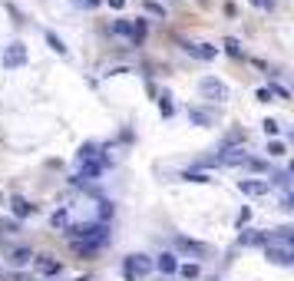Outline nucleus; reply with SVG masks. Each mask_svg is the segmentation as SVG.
<instances>
[{"label": "nucleus", "mask_w": 294, "mask_h": 281, "mask_svg": "<svg viewBox=\"0 0 294 281\" xmlns=\"http://www.w3.org/2000/svg\"><path fill=\"white\" fill-rule=\"evenodd\" d=\"M264 248V258H268L271 265H294V238H291V228H274L268 235V241L261 245Z\"/></svg>", "instance_id": "f257e3e1"}, {"label": "nucleus", "mask_w": 294, "mask_h": 281, "mask_svg": "<svg viewBox=\"0 0 294 281\" xmlns=\"http://www.w3.org/2000/svg\"><path fill=\"white\" fill-rule=\"evenodd\" d=\"M106 153H103V146L99 143H86L80 149V156H76V182H83V179H99L106 172Z\"/></svg>", "instance_id": "f03ea898"}, {"label": "nucleus", "mask_w": 294, "mask_h": 281, "mask_svg": "<svg viewBox=\"0 0 294 281\" xmlns=\"http://www.w3.org/2000/svg\"><path fill=\"white\" fill-rule=\"evenodd\" d=\"M152 258H145V255H129L126 261H122V278L126 281H139V278H149L152 274Z\"/></svg>", "instance_id": "7ed1b4c3"}, {"label": "nucleus", "mask_w": 294, "mask_h": 281, "mask_svg": "<svg viewBox=\"0 0 294 281\" xmlns=\"http://www.w3.org/2000/svg\"><path fill=\"white\" fill-rule=\"evenodd\" d=\"M27 43L14 40L10 47H4V56H0V63H4V70H17V66H24L27 63Z\"/></svg>", "instance_id": "20e7f679"}, {"label": "nucleus", "mask_w": 294, "mask_h": 281, "mask_svg": "<svg viewBox=\"0 0 294 281\" xmlns=\"http://www.w3.org/2000/svg\"><path fill=\"white\" fill-rule=\"evenodd\" d=\"M112 33H119V37H129V43H142V37H145V24L142 20H135V24H129V20H116L112 24Z\"/></svg>", "instance_id": "39448f33"}, {"label": "nucleus", "mask_w": 294, "mask_h": 281, "mask_svg": "<svg viewBox=\"0 0 294 281\" xmlns=\"http://www.w3.org/2000/svg\"><path fill=\"white\" fill-rule=\"evenodd\" d=\"M199 93L205 99H215V103H225V99H228V86H225L222 80H212V76L199 83Z\"/></svg>", "instance_id": "423d86ee"}, {"label": "nucleus", "mask_w": 294, "mask_h": 281, "mask_svg": "<svg viewBox=\"0 0 294 281\" xmlns=\"http://www.w3.org/2000/svg\"><path fill=\"white\" fill-rule=\"evenodd\" d=\"M182 50L189 56H195V60H202V63H208V60L218 56V47H212V43H199V40H185Z\"/></svg>", "instance_id": "0eeeda50"}, {"label": "nucleus", "mask_w": 294, "mask_h": 281, "mask_svg": "<svg viewBox=\"0 0 294 281\" xmlns=\"http://www.w3.org/2000/svg\"><path fill=\"white\" fill-rule=\"evenodd\" d=\"M271 189L268 179H238V192L241 195H264Z\"/></svg>", "instance_id": "6e6552de"}, {"label": "nucleus", "mask_w": 294, "mask_h": 281, "mask_svg": "<svg viewBox=\"0 0 294 281\" xmlns=\"http://www.w3.org/2000/svg\"><path fill=\"white\" fill-rule=\"evenodd\" d=\"M175 248H179V251H189V255H195V258H205V255H208L205 245H199V241L185 238V235H175Z\"/></svg>", "instance_id": "1a4fd4ad"}, {"label": "nucleus", "mask_w": 294, "mask_h": 281, "mask_svg": "<svg viewBox=\"0 0 294 281\" xmlns=\"http://www.w3.org/2000/svg\"><path fill=\"white\" fill-rule=\"evenodd\" d=\"M215 162H222V166H245L248 156H245V149H231V146H225L222 156H218Z\"/></svg>", "instance_id": "9d476101"}, {"label": "nucleus", "mask_w": 294, "mask_h": 281, "mask_svg": "<svg viewBox=\"0 0 294 281\" xmlns=\"http://www.w3.org/2000/svg\"><path fill=\"white\" fill-rule=\"evenodd\" d=\"M10 212H14L17 218H27V215H33V212H37V205H30L24 195H10Z\"/></svg>", "instance_id": "9b49d317"}, {"label": "nucleus", "mask_w": 294, "mask_h": 281, "mask_svg": "<svg viewBox=\"0 0 294 281\" xmlns=\"http://www.w3.org/2000/svg\"><path fill=\"white\" fill-rule=\"evenodd\" d=\"M238 241L245 245V248H251V245H264L268 241V232H258V228H248V232L238 235Z\"/></svg>", "instance_id": "f8f14e48"}, {"label": "nucleus", "mask_w": 294, "mask_h": 281, "mask_svg": "<svg viewBox=\"0 0 294 281\" xmlns=\"http://www.w3.org/2000/svg\"><path fill=\"white\" fill-rule=\"evenodd\" d=\"M37 271L47 274V278H56V274L63 271V265H60L56 258H40V261H37Z\"/></svg>", "instance_id": "ddd939ff"}, {"label": "nucleus", "mask_w": 294, "mask_h": 281, "mask_svg": "<svg viewBox=\"0 0 294 281\" xmlns=\"http://www.w3.org/2000/svg\"><path fill=\"white\" fill-rule=\"evenodd\" d=\"M30 258H33V251L27 248V245H20V248L10 251V265H14V268H24V265H30Z\"/></svg>", "instance_id": "4468645a"}, {"label": "nucleus", "mask_w": 294, "mask_h": 281, "mask_svg": "<svg viewBox=\"0 0 294 281\" xmlns=\"http://www.w3.org/2000/svg\"><path fill=\"white\" fill-rule=\"evenodd\" d=\"M50 225H53V228H60V232H66V228H70V209H60V212H53V215H50Z\"/></svg>", "instance_id": "2eb2a0df"}, {"label": "nucleus", "mask_w": 294, "mask_h": 281, "mask_svg": "<svg viewBox=\"0 0 294 281\" xmlns=\"http://www.w3.org/2000/svg\"><path fill=\"white\" fill-rule=\"evenodd\" d=\"M189 119L195 122V126H212L215 122V116L208 109H189Z\"/></svg>", "instance_id": "dca6fc26"}, {"label": "nucleus", "mask_w": 294, "mask_h": 281, "mask_svg": "<svg viewBox=\"0 0 294 281\" xmlns=\"http://www.w3.org/2000/svg\"><path fill=\"white\" fill-rule=\"evenodd\" d=\"M175 268H179L175 255H172V251H162V255H159V271H162V274H172Z\"/></svg>", "instance_id": "f3484780"}, {"label": "nucleus", "mask_w": 294, "mask_h": 281, "mask_svg": "<svg viewBox=\"0 0 294 281\" xmlns=\"http://www.w3.org/2000/svg\"><path fill=\"white\" fill-rule=\"evenodd\" d=\"M47 43H50V47H53V50H56V53H60V56H66V43L60 40L56 33H47Z\"/></svg>", "instance_id": "a211bd4d"}, {"label": "nucleus", "mask_w": 294, "mask_h": 281, "mask_svg": "<svg viewBox=\"0 0 294 281\" xmlns=\"http://www.w3.org/2000/svg\"><path fill=\"white\" fill-rule=\"evenodd\" d=\"M175 271L182 274L185 281H189V278H199V265H179V268H175Z\"/></svg>", "instance_id": "6ab92c4d"}, {"label": "nucleus", "mask_w": 294, "mask_h": 281, "mask_svg": "<svg viewBox=\"0 0 294 281\" xmlns=\"http://www.w3.org/2000/svg\"><path fill=\"white\" fill-rule=\"evenodd\" d=\"M112 218V202H99V218L96 222H109Z\"/></svg>", "instance_id": "aec40b11"}, {"label": "nucleus", "mask_w": 294, "mask_h": 281, "mask_svg": "<svg viewBox=\"0 0 294 281\" xmlns=\"http://www.w3.org/2000/svg\"><path fill=\"white\" fill-rule=\"evenodd\" d=\"M185 182H212V176H205V172H185Z\"/></svg>", "instance_id": "412c9836"}, {"label": "nucleus", "mask_w": 294, "mask_h": 281, "mask_svg": "<svg viewBox=\"0 0 294 281\" xmlns=\"http://www.w3.org/2000/svg\"><path fill=\"white\" fill-rule=\"evenodd\" d=\"M225 50H228L231 56H241V43L235 40V37H228V40H225Z\"/></svg>", "instance_id": "4be33fe9"}, {"label": "nucleus", "mask_w": 294, "mask_h": 281, "mask_svg": "<svg viewBox=\"0 0 294 281\" xmlns=\"http://www.w3.org/2000/svg\"><path fill=\"white\" fill-rule=\"evenodd\" d=\"M159 109H162V116H172V103H169V93H162V99H159Z\"/></svg>", "instance_id": "5701e85b"}, {"label": "nucleus", "mask_w": 294, "mask_h": 281, "mask_svg": "<svg viewBox=\"0 0 294 281\" xmlns=\"http://www.w3.org/2000/svg\"><path fill=\"white\" fill-rule=\"evenodd\" d=\"M145 10L156 17H166V10H162V4H156V0H145Z\"/></svg>", "instance_id": "b1692460"}, {"label": "nucleus", "mask_w": 294, "mask_h": 281, "mask_svg": "<svg viewBox=\"0 0 294 281\" xmlns=\"http://www.w3.org/2000/svg\"><path fill=\"white\" fill-rule=\"evenodd\" d=\"M0 232H4V235H14V232H17V222H10V218H0Z\"/></svg>", "instance_id": "393cba45"}, {"label": "nucleus", "mask_w": 294, "mask_h": 281, "mask_svg": "<svg viewBox=\"0 0 294 281\" xmlns=\"http://www.w3.org/2000/svg\"><path fill=\"white\" fill-rule=\"evenodd\" d=\"M278 122H274V119H264V136H278Z\"/></svg>", "instance_id": "a878e982"}, {"label": "nucleus", "mask_w": 294, "mask_h": 281, "mask_svg": "<svg viewBox=\"0 0 294 281\" xmlns=\"http://www.w3.org/2000/svg\"><path fill=\"white\" fill-rule=\"evenodd\" d=\"M268 156H284V143H271L268 146Z\"/></svg>", "instance_id": "bb28decb"}, {"label": "nucleus", "mask_w": 294, "mask_h": 281, "mask_svg": "<svg viewBox=\"0 0 294 281\" xmlns=\"http://www.w3.org/2000/svg\"><path fill=\"white\" fill-rule=\"evenodd\" d=\"M258 99H261V103H268V99H271V89H268V86L258 89Z\"/></svg>", "instance_id": "cd10ccee"}, {"label": "nucleus", "mask_w": 294, "mask_h": 281, "mask_svg": "<svg viewBox=\"0 0 294 281\" xmlns=\"http://www.w3.org/2000/svg\"><path fill=\"white\" fill-rule=\"evenodd\" d=\"M248 218H251V212H248V209H241V215H238V228H241V225L248 222Z\"/></svg>", "instance_id": "c85d7f7f"}, {"label": "nucleus", "mask_w": 294, "mask_h": 281, "mask_svg": "<svg viewBox=\"0 0 294 281\" xmlns=\"http://www.w3.org/2000/svg\"><path fill=\"white\" fill-rule=\"evenodd\" d=\"M251 4H258V7H268V10L274 7V0H251Z\"/></svg>", "instance_id": "c756f323"}, {"label": "nucleus", "mask_w": 294, "mask_h": 281, "mask_svg": "<svg viewBox=\"0 0 294 281\" xmlns=\"http://www.w3.org/2000/svg\"><path fill=\"white\" fill-rule=\"evenodd\" d=\"M76 4H80V7H89V10H93L96 4H99V0H76Z\"/></svg>", "instance_id": "7c9ffc66"}, {"label": "nucleus", "mask_w": 294, "mask_h": 281, "mask_svg": "<svg viewBox=\"0 0 294 281\" xmlns=\"http://www.w3.org/2000/svg\"><path fill=\"white\" fill-rule=\"evenodd\" d=\"M109 7L112 10H122V7H126V0H109Z\"/></svg>", "instance_id": "2f4dec72"}, {"label": "nucleus", "mask_w": 294, "mask_h": 281, "mask_svg": "<svg viewBox=\"0 0 294 281\" xmlns=\"http://www.w3.org/2000/svg\"><path fill=\"white\" fill-rule=\"evenodd\" d=\"M10 281H27V274H10Z\"/></svg>", "instance_id": "473e14b6"}, {"label": "nucleus", "mask_w": 294, "mask_h": 281, "mask_svg": "<svg viewBox=\"0 0 294 281\" xmlns=\"http://www.w3.org/2000/svg\"><path fill=\"white\" fill-rule=\"evenodd\" d=\"M76 281H89V278H76Z\"/></svg>", "instance_id": "72a5a7b5"}]
</instances>
